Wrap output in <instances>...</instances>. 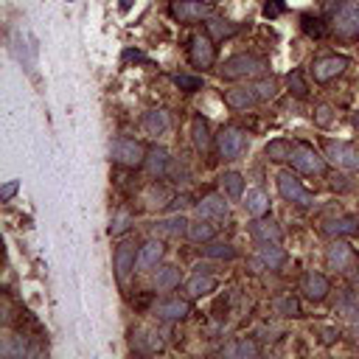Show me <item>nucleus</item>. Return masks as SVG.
I'll return each mask as SVG.
<instances>
[{
  "mask_svg": "<svg viewBox=\"0 0 359 359\" xmlns=\"http://www.w3.org/2000/svg\"><path fill=\"white\" fill-rule=\"evenodd\" d=\"M258 261L266 266V269H280L286 264V250L278 247L275 241H266L258 247Z\"/></svg>",
  "mask_w": 359,
  "mask_h": 359,
  "instance_id": "obj_22",
  "label": "nucleus"
},
{
  "mask_svg": "<svg viewBox=\"0 0 359 359\" xmlns=\"http://www.w3.org/2000/svg\"><path fill=\"white\" fill-rule=\"evenodd\" d=\"M345 67H348V56H337V53H331V56H320V59H314V65H311V76H314V81H331V79H337L339 73H345Z\"/></svg>",
  "mask_w": 359,
  "mask_h": 359,
  "instance_id": "obj_10",
  "label": "nucleus"
},
{
  "mask_svg": "<svg viewBox=\"0 0 359 359\" xmlns=\"http://www.w3.org/2000/svg\"><path fill=\"white\" fill-rule=\"evenodd\" d=\"M132 269H137V250H135V244L123 241V244H118V250H115V278L123 283Z\"/></svg>",
  "mask_w": 359,
  "mask_h": 359,
  "instance_id": "obj_13",
  "label": "nucleus"
},
{
  "mask_svg": "<svg viewBox=\"0 0 359 359\" xmlns=\"http://www.w3.org/2000/svg\"><path fill=\"white\" fill-rule=\"evenodd\" d=\"M325 157L345 168V171H359V149L353 143H345V140H325Z\"/></svg>",
  "mask_w": 359,
  "mask_h": 359,
  "instance_id": "obj_7",
  "label": "nucleus"
},
{
  "mask_svg": "<svg viewBox=\"0 0 359 359\" xmlns=\"http://www.w3.org/2000/svg\"><path fill=\"white\" fill-rule=\"evenodd\" d=\"M216 149L224 160H238L247 149V132L238 126H222L216 132Z\"/></svg>",
  "mask_w": 359,
  "mask_h": 359,
  "instance_id": "obj_4",
  "label": "nucleus"
},
{
  "mask_svg": "<svg viewBox=\"0 0 359 359\" xmlns=\"http://www.w3.org/2000/svg\"><path fill=\"white\" fill-rule=\"evenodd\" d=\"M244 202V210L255 219V216H266L269 213V196H266V191H261V188H247V194L241 196Z\"/></svg>",
  "mask_w": 359,
  "mask_h": 359,
  "instance_id": "obj_20",
  "label": "nucleus"
},
{
  "mask_svg": "<svg viewBox=\"0 0 359 359\" xmlns=\"http://www.w3.org/2000/svg\"><path fill=\"white\" fill-rule=\"evenodd\" d=\"M219 182H222V194L227 199H241L244 196V177L238 171H224L219 177Z\"/></svg>",
  "mask_w": 359,
  "mask_h": 359,
  "instance_id": "obj_26",
  "label": "nucleus"
},
{
  "mask_svg": "<svg viewBox=\"0 0 359 359\" xmlns=\"http://www.w3.org/2000/svg\"><path fill=\"white\" fill-rule=\"evenodd\" d=\"M255 101H261V98H258V93H255L252 84L250 87H230V90H224V104L233 107V109H247Z\"/></svg>",
  "mask_w": 359,
  "mask_h": 359,
  "instance_id": "obj_18",
  "label": "nucleus"
},
{
  "mask_svg": "<svg viewBox=\"0 0 359 359\" xmlns=\"http://www.w3.org/2000/svg\"><path fill=\"white\" fill-rule=\"evenodd\" d=\"M205 28H208V34L213 39H227V36H233L238 31V25L230 22V20H224V17H208L205 20Z\"/></svg>",
  "mask_w": 359,
  "mask_h": 359,
  "instance_id": "obj_29",
  "label": "nucleus"
},
{
  "mask_svg": "<svg viewBox=\"0 0 359 359\" xmlns=\"http://www.w3.org/2000/svg\"><path fill=\"white\" fill-rule=\"evenodd\" d=\"M132 222H135V216H132L129 210H115L112 219H109L107 233H109V236H123V233L132 227Z\"/></svg>",
  "mask_w": 359,
  "mask_h": 359,
  "instance_id": "obj_33",
  "label": "nucleus"
},
{
  "mask_svg": "<svg viewBox=\"0 0 359 359\" xmlns=\"http://www.w3.org/2000/svg\"><path fill=\"white\" fill-rule=\"evenodd\" d=\"M275 311L280 314V317H303V311H300V303H297V297H292V294H280V297H275Z\"/></svg>",
  "mask_w": 359,
  "mask_h": 359,
  "instance_id": "obj_35",
  "label": "nucleus"
},
{
  "mask_svg": "<svg viewBox=\"0 0 359 359\" xmlns=\"http://www.w3.org/2000/svg\"><path fill=\"white\" fill-rule=\"evenodd\" d=\"M222 79H250V76H264L266 73V59L255 53H236L222 62L219 67Z\"/></svg>",
  "mask_w": 359,
  "mask_h": 359,
  "instance_id": "obj_1",
  "label": "nucleus"
},
{
  "mask_svg": "<svg viewBox=\"0 0 359 359\" xmlns=\"http://www.w3.org/2000/svg\"><path fill=\"white\" fill-rule=\"evenodd\" d=\"M323 230L331 236V238H342V236H356L359 233V219L356 216H334L323 224Z\"/></svg>",
  "mask_w": 359,
  "mask_h": 359,
  "instance_id": "obj_17",
  "label": "nucleus"
},
{
  "mask_svg": "<svg viewBox=\"0 0 359 359\" xmlns=\"http://www.w3.org/2000/svg\"><path fill=\"white\" fill-rule=\"evenodd\" d=\"M300 28H303L311 39H317V36H323V34H325L323 20H320V17H314V14H303V17H300Z\"/></svg>",
  "mask_w": 359,
  "mask_h": 359,
  "instance_id": "obj_37",
  "label": "nucleus"
},
{
  "mask_svg": "<svg viewBox=\"0 0 359 359\" xmlns=\"http://www.w3.org/2000/svg\"><path fill=\"white\" fill-rule=\"evenodd\" d=\"M213 289H216V278L208 275V272H196V275H191L188 283H185L188 297H205V294H210Z\"/></svg>",
  "mask_w": 359,
  "mask_h": 359,
  "instance_id": "obj_23",
  "label": "nucleus"
},
{
  "mask_svg": "<svg viewBox=\"0 0 359 359\" xmlns=\"http://www.w3.org/2000/svg\"><path fill=\"white\" fill-rule=\"evenodd\" d=\"M188 59L194 67H210L213 59H216V48H213V36L210 34H196L191 36V45H188Z\"/></svg>",
  "mask_w": 359,
  "mask_h": 359,
  "instance_id": "obj_9",
  "label": "nucleus"
},
{
  "mask_svg": "<svg viewBox=\"0 0 359 359\" xmlns=\"http://www.w3.org/2000/svg\"><path fill=\"white\" fill-rule=\"evenodd\" d=\"M331 28L337 36L356 39L359 36V0H342L331 17Z\"/></svg>",
  "mask_w": 359,
  "mask_h": 359,
  "instance_id": "obj_3",
  "label": "nucleus"
},
{
  "mask_svg": "<svg viewBox=\"0 0 359 359\" xmlns=\"http://www.w3.org/2000/svg\"><path fill=\"white\" fill-rule=\"evenodd\" d=\"M351 123H353V129H359V109L351 115Z\"/></svg>",
  "mask_w": 359,
  "mask_h": 359,
  "instance_id": "obj_44",
  "label": "nucleus"
},
{
  "mask_svg": "<svg viewBox=\"0 0 359 359\" xmlns=\"http://www.w3.org/2000/svg\"><path fill=\"white\" fill-rule=\"evenodd\" d=\"M129 3H132V0H121V11H126V8H129Z\"/></svg>",
  "mask_w": 359,
  "mask_h": 359,
  "instance_id": "obj_45",
  "label": "nucleus"
},
{
  "mask_svg": "<svg viewBox=\"0 0 359 359\" xmlns=\"http://www.w3.org/2000/svg\"><path fill=\"white\" fill-rule=\"evenodd\" d=\"M252 87H255L261 101H269V98L278 95V81L275 79H258V81H252Z\"/></svg>",
  "mask_w": 359,
  "mask_h": 359,
  "instance_id": "obj_39",
  "label": "nucleus"
},
{
  "mask_svg": "<svg viewBox=\"0 0 359 359\" xmlns=\"http://www.w3.org/2000/svg\"><path fill=\"white\" fill-rule=\"evenodd\" d=\"M280 11H286V3H283V0H266V3H264V14H266V17H278Z\"/></svg>",
  "mask_w": 359,
  "mask_h": 359,
  "instance_id": "obj_41",
  "label": "nucleus"
},
{
  "mask_svg": "<svg viewBox=\"0 0 359 359\" xmlns=\"http://www.w3.org/2000/svg\"><path fill=\"white\" fill-rule=\"evenodd\" d=\"M143 168L151 174V177H163L165 174V168H168V151L163 149V146H151L149 149V154H146V163H143Z\"/></svg>",
  "mask_w": 359,
  "mask_h": 359,
  "instance_id": "obj_24",
  "label": "nucleus"
},
{
  "mask_svg": "<svg viewBox=\"0 0 359 359\" xmlns=\"http://www.w3.org/2000/svg\"><path fill=\"white\" fill-rule=\"evenodd\" d=\"M250 236H252L258 244H266V241H275V244H280V238H283V230H280V224H278L275 219H266V216H255V219L250 222Z\"/></svg>",
  "mask_w": 359,
  "mask_h": 359,
  "instance_id": "obj_12",
  "label": "nucleus"
},
{
  "mask_svg": "<svg viewBox=\"0 0 359 359\" xmlns=\"http://www.w3.org/2000/svg\"><path fill=\"white\" fill-rule=\"evenodd\" d=\"M163 252H165V250H163V244H160V241H154V238H151V241H146V244H140V247H137V269H143V272H146V269L157 266V264L163 261Z\"/></svg>",
  "mask_w": 359,
  "mask_h": 359,
  "instance_id": "obj_21",
  "label": "nucleus"
},
{
  "mask_svg": "<svg viewBox=\"0 0 359 359\" xmlns=\"http://www.w3.org/2000/svg\"><path fill=\"white\" fill-rule=\"evenodd\" d=\"M286 87H289V93L297 95V98H306V95H309V84H306V79H303V70H289V73H286Z\"/></svg>",
  "mask_w": 359,
  "mask_h": 359,
  "instance_id": "obj_36",
  "label": "nucleus"
},
{
  "mask_svg": "<svg viewBox=\"0 0 359 359\" xmlns=\"http://www.w3.org/2000/svg\"><path fill=\"white\" fill-rule=\"evenodd\" d=\"M171 17L191 25L199 20L210 17V3L208 0H171Z\"/></svg>",
  "mask_w": 359,
  "mask_h": 359,
  "instance_id": "obj_8",
  "label": "nucleus"
},
{
  "mask_svg": "<svg viewBox=\"0 0 359 359\" xmlns=\"http://www.w3.org/2000/svg\"><path fill=\"white\" fill-rule=\"evenodd\" d=\"M191 241H196V244H205V241H210L213 238V224L208 222V219H199V222H191L188 224V233H185Z\"/></svg>",
  "mask_w": 359,
  "mask_h": 359,
  "instance_id": "obj_32",
  "label": "nucleus"
},
{
  "mask_svg": "<svg viewBox=\"0 0 359 359\" xmlns=\"http://www.w3.org/2000/svg\"><path fill=\"white\" fill-rule=\"evenodd\" d=\"M202 252L208 255V258H216V261H230V258H236V247L233 244H227V241H205L202 244Z\"/></svg>",
  "mask_w": 359,
  "mask_h": 359,
  "instance_id": "obj_31",
  "label": "nucleus"
},
{
  "mask_svg": "<svg viewBox=\"0 0 359 359\" xmlns=\"http://www.w3.org/2000/svg\"><path fill=\"white\" fill-rule=\"evenodd\" d=\"M275 180H278V191H280V196H283L286 202H292V205H303V208L314 202V194L306 191L303 182H300L292 171H280Z\"/></svg>",
  "mask_w": 359,
  "mask_h": 359,
  "instance_id": "obj_6",
  "label": "nucleus"
},
{
  "mask_svg": "<svg viewBox=\"0 0 359 359\" xmlns=\"http://www.w3.org/2000/svg\"><path fill=\"white\" fill-rule=\"evenodd\" d=\"M196 213L199 219H208V222H224L230 216V208L224 202V194H208L196 202Z\"/></svg>",
  "mask_w": 359,
  "mask_h": 359,
  "instance_id": "obj_11",
  "label": "nucleus"
},
{
  "mask_svg": "<svg viewBox=\"0 0 359 359\" xmlns=\"http://www.w3.org/2000/svg\"><path fill=\"white\" fill-rule=\"evenodd\" d=\"M154 314H157L160 320H165V323H177V320H185V317L191 314V306H188V300H182V297H165V300L157 303Z\"/></svg>",
  "mask_w": 359,
  "mask_h": 359,
  "instance_id": "obj_15",
  "label": "nucleus"
},
{
  "mask_svg": "<svg viewBox=\"0 0 359 359\" xmlns=\"http://www.w3.org/2000/svg\"><path fill=\"white\" fill-rule=\"evenodd\" d=\"M334 118H337V112H334V107H328V104H320V107L314 109V123H317V126H331Z\"/></svg>",
  "mask_w": 359,
  "mask_h": 359,
  "instance_id": "obj_40",
  "label": "nucleus"
},
{
  "mask_svg": "<svg viewBox=\"0 0 359 359\" xmlns=\"http://www.w3.org/2000/svg\"><path fill=\"white\" fill-rule=\"evenodd\" d=\"M146 154H149V149H146L140 140H135V137H115L112 146H109V157H112L118 165H123V168H137V165H143V163H146Z\"/></svg>",
  "mask_w": 359,
  "mask_h": 359,
  "instance_id": "obj_2",
  "label": "nucleus"
},
{
  "mask_svg": "<svg viewBox=\"0 0 359 359\" xmlns=\"http://www.w3.org/2000/svg\"><path fill=\"white\" fill-rule=\"evenodd\" d=\"M174 286H180V266H174V264L160 266L157 275H154V289L157 292H168Z\"/></svg>",
  "mask_w": 359,
  "mask_h": 359,
  "instance_id": "obj_28",
  "label": "nucleus"
},
{
  "mask_svg": "<svg viewBox=\"0 0 359 359\" xmlns=\"http://www.w3.org/2000/svg\"><path fill=\"white\" fill-rule=\"evenodd\" d=\"M174 84L180 87V90H185V93H196V90H202V76H188V73H177L174 76Z\"/></svg>",
  "mask_w": 359,
  "mask_h": 359,
  "instance_id": "obj_38",
  "label": "nucleus"
},
{
  "mask_svg": "<svg viewBox=\"0 0 359 359\" xmlns=\"http://www.w3.org/2000/svg\"><path fill=\"white\" fill-rule=\"evenodd\" d=\"M300 292H303L309 300L320 303V300L328 297V278L320 275V272H306V275L300 278Z\"/></svg>",
  "mask_w": 359,
  "mask_h": 359,
  "instance_id": "obj_16",
  "label": "nucleus"
},
{
  "mask_svg": "<svg viewBox=\"0 0 359 359\" xmlns=\"http://www.w3.org/2000/svg\"><path fill=\"white\" fill-rule=\"evenodd\" d=\"M258 345L252 342V339H247V337H241V339H233V342H227L224 348H222V353L224 356H230V359H247V356H258Z\"/></svg>",
  "mask_w": 359,
  "mask_h": 359,
  "instance_id": "obj_25",
  "label": "nucleus"
},
{
  "mask_svg": "<svg viewBox=\"0 0 359 359\" xmlns=\"http://www.w3.org/2000/svg\"><path fill=\"white\" fill-rule=\"evenodd\" d=\"M289 163L300 174H323L325 171V157L317 149L306 146V143H294V149L289 154Z\"/></svg>",
  "mask_w": 359,
  "mask_h": 359,
  "instance_id": "obj_5",
  "label": "nucleus"
},
{
  "mask_svg": "<svg viewBox=\"0 0 359 359\" xmlns=\"http://www.w3.org/2000/svg\"><path fill=\"white\" fill-rule=\"evenodd\" d=\"M191 140H194V149H196L199 154H208V149H210V140H213L208 118H202V115H194V121H191Z\"/></svg>",
  "mask_w": 359,
  "mask_h": 359,
  "instance_id": "obj_19",
  "label": "nucleus"
},
{
  "mask_svg": "<svg viewBox=\"0 0 359 359\" xmlns=\"http://www.w3.org/2000/svg\"><path fill=\"white\" fill-rule=\"evenodd\" d=\"M292 149H294L292 140H286V137H275V140L266 143L264 154H266V160H272V163H283V160H289Z\"/></svg>",
  "mask_w": 359,
  "mask_h": 359,
  "instance_id": "obj_30",
  "label": "nucleus"
},
{
  "mask_svg": "<svg viewBox=\"0 0 359 359\" xmlns=\"http://www.w3.org/2000/svg\"><path fill=\"white\" fill-rule=\"evenodd\" d=\"M17 191H20V182H17V180H8V182L0 188V199H3V202H8V199L17 194Z\"/></svg>",
  "mask_w": 359,
  "mask_h": 359,
  "instance_id": "obj_42",
  "label": "nucleus"
},
{
  "mask_svg": "<svg viewBox=\"0 0 359 359\" xmlns=\"http://www.w3.org/2000/svg\"><path fill=\"white\" fill-rule=\"evenodd\" d=\"M323 334H325V337H323L325 342H334V339H339V331H337V328H323Z\"/></svg>",
  "mask_w": 359,
  "mask_h": 359,
  "instance_id": "obj_43",
  "label": "nucleus"
},
{
  "mask_svg": "<svg viewBox=\"0 0 359 359\" xmlns=\"http://www.w3.org/2000/svg\"><path fill=\"white\" fill-rule=\"evenodd\" d=\"M140 126H143L146 135H163V132L168 129V115H165L163 109H149V112L143 115Z\"/></svg>",
  "mask_w": 359,
  "mask_h": 359,
  "instance_id": "obj_27",
  "label": "nucleus"
},
{
  "mask_svg": "<svg viewBox=\"0 0 359 359\" xmlns=\"http://www.w3.org/2000/svg\"><path fill=\"white\" fill-rule=\"evenodd\" d=\"M188 219L185 216H171V219H163L160 224H157V233H163V236H182V233H188Z\"/></svg>",
  "mask_w": 359,
  "mask_h": 359,
  "instance_id": "obj_34",
  "label": "nucleus"
},
{
  "mask_svg": "<svg viewBox=\"0 0 359 359\" xmlns=\"http://www.w3.org/2000/svg\"><path fill=\"white\" fill-rule=\"evenodd\" d=\"M356 328H359V320H356Z\"/></svg>",
  "mask_w": 359,
  "mask_h": 359,
  "instance_id": "obj_46",
  "label": "nucleus"
},
{
  "mask_svg": "<svg viewBox=\"0 0 359 359\" xmlns=\"http://www.w3.org/2000/svg\"><path fill=\"white\" fill-rule=\"evenodd\" d=\"M325 264H328L331 269H337V272H345V269L353 264V250H351L345 241L334 238V241L328 244V250H325Z\"/></svg>",
  "mask_w": 359,
  "mask_h": 359,
  "instance_id": "obj_14",
  "label": "nucleus"
}]
</instances>
